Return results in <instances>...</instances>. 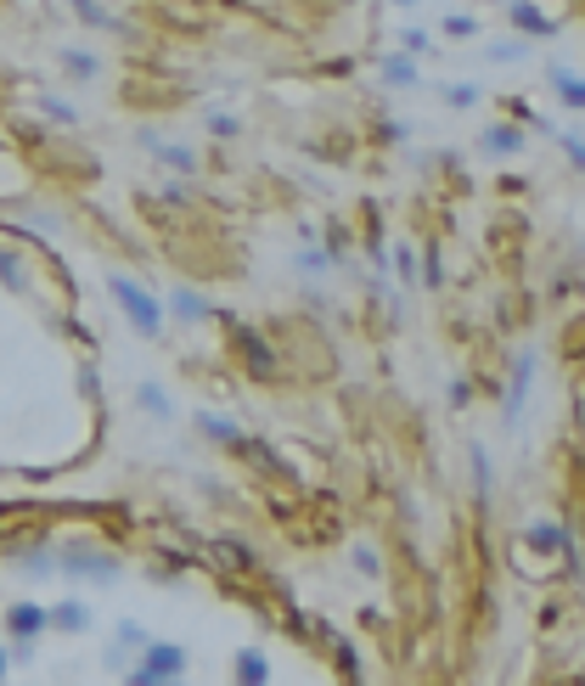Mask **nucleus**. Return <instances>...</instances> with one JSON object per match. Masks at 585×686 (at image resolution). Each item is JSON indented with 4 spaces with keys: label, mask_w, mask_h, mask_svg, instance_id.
<instances>
[{
    "label": "nucleus",
    "mask_w": 585,
    "mask_h": 686,
    "mask_svg": "<svg viewBox=\"0 0 585 686\" xmlns=\"http://www.w3.org/2000/svg\"><path fill=\"white\" fill-rule=\"evenodd\" d=\"M220 321L231 326L225 332V350H231V361H236V372H248L254 383H282V350L260 332V326H248V321H236V315H225L220 310Z\"/></svg>",
    "instance_id": "obj_1"
},
{
    "label": "nucleus",
    "mask_w": 585,
    "mask_h": 686,
    "mask_svg": "<svg viewBox=\"0 0 585 686\" xmlns=\"http://www.w3.org/2000/svg\"><path fill=\"white\" fill-rule=\"evenodd\" d=\"M108 299L119 304V315H124L141 337H158V332H163V315H170V310H163V304H158V293H147L135 276L113 271V276H108Z\"/></svg>",
    "instance_id": "obj_2"
},
{
    "label": "nucleus",
    "mask_w": 585,
    "mask_h": 686,
    "mask_svg": "<svg viewBox=\"0 0 585 686\" xmlns=\"http://www.w3.org/2000/svg\"><path fill=\"white\" fill-rule=\"evenodd\" d=\"M57 574H62V579L113 585V579H119V557H113L108 546H91V541H62V546H57Z\"/></svg>",
    "instance_id": "obj_3"
},
{
    "label": "nucleus",
    "mask_w": 585,
    "mask_h": 686,
    "mask_svg": "<svg viewBox=\"0 0 585 686\" xmlns=\"http://www.w3.org/2000/svg\"><path fill=\"white\" fill-rule=\"evenodd\" d=\"M181 675H186V647L181 642H147L141 664L124 669L130 686H163V680H181Z\"/></svg>",
    "instance_id": "obj_4"
},
{
    "label": "nucleus",
    "mask_w": 585,
    "mask_h": 686,
    "mask_svg": "<svg viewBox=\"0 0 585 686\" xmlns=\"http://www.w3.org/2000/svg\"><path fill=\"white\" fill-rule=\"evenodd\" d=\"M0 625H7V647H12V658H29L34 642L51 630V603H12Z\"/></svg>",
    "instance_id": "obj_5"
},
{
    "label": "nucleus",
    "mask_w": 585,
    "mask_h": 686,
    "mask_svg": "<svg viewBox=\"0 0 585 686\" xmlns=\"http://www.w3.org/2000/svg\"><path fill=\"white\" fill-rule=\"evenodd\" d=\"M0 293H34V271H29V236L23 242H0Z\"/></svg>",
    "instance_id": "obj_6"
},
{
    "label": "nucleus",
    "mask_w": 585,
    "mask_h": 686,
    "mask_svg": "<svg viewBox=\"0 0 585 686\" xmlns=\"http://www.w3.org/2000/svg\"><path fill=\"white\" fill-rule=\"evenodd\" d=\"M12 568H18L23 579H51V574H57V546H51L46 535H29V541L12 546Z\"/></svg>",
    "instance_id": "obj_7"
},
{
    "label": "nucleus",
    "mask_w": 585,
    "mask_h": 686,
    "mask_svg": "<svg viewBox=\"0 0 585 686\" xmlns=\"http://www.w3.org/2000/svg\"><path fill=\"white\" fill-rule=\"evenodd\" d=\"M163 310H170L181 326H203V321H220V304L214 299H203L198 287H175L170 293V304H163Z\"/></svg>",
    "instance_id": "obj_8"
},
{
    "label": "nucleus",
    "mask_w": 585,
    "mask_h": 686,
    "mask_svg": "<svg viewBox=\"0 0 585 686\" xmlns=\"http://www.w3.org/2000/svg\"><path fill=\"white\" fill-rule=\"evenodd\" d=\"M192 422H198V434H203L214 451H236V445L248 440V427H242V422H231L225 411H198Z\"/></svg>",
    "instance_id": "obj_9"
},
{
    "label": "nucleus",
    "mask_w": 585,
    "mask_h": 686,
    "mask_svg": "<svg viewBox=\"0 0 585 686\" xmlns=\"http://www.w3.org/2000/svg\"><path fill=\"white\" fill-rule=\"evenodd\" d=\"M97 625L91 603H79V596H62V603H51V630L57 636H85Z\"/></svg>",
    "instance_id": "obj_10"
},
{
    "label": "nucleus",
    "mask_w": 585,
    "mask_h": 686,
    "mask_svg": "<svg viewBox=\"0 0 585 686\" xmlns=\"http://www.w3.org/2000/svg\"><path fill=\"white\" fill-rule=\"evenodd\" d=\"M513 29H518L524 40H552L563 23H557V18H546L541 7H529V0H518V7H513Z\"/></svg>",
    "instance_id": "obj_11"
},
{
    "label": "nucleus",
    "mask_w": 585,
    "mask_h": 686,
    "mask_svg": "<svg viewBox=\"0 0 585 686\" xmlns=\"http://www.w3.org/2000/svg\"><path fill=\"white\" fill-rule=\"evenodd\" d=\"M529 372H535V355L524 350V355H518V366H513V389H507V405H501V416H507V427H518V411H524V400H529Z\"/></svg>",
    "instance_id": "obj_12"
},
{
    "label": "nucleus",
    "mask_w": 585,
    "mask_h": 686,
    "mask_svg": "<svg viewBox=\"0 0 585 686\" xmlns=\"http://www.w3.org/2000/svg\"><path fill=\"white\" fill-rule=\"evenodd\" d=\"M416 79H423V73H416V57H411V51L383 57V84H389V91H411Z\"/></svg>",
    "instance_id": "obj_13"
},
{
    "label": "nucleus",
    "mask_w": 585,
    "mask_h": 686,
    "mask_svg": "<svg viewBox=\"0 0 585 686\" xmlns=\"http://www.w3.org/2000/svg\"><path fill=\"white\" fill-rule=\"evenodd\" d=\"M152 158L170 169V175H198L203 169V158L192 152V147H181V141H170V147H152Z\"/></svg>",
    "instance_id": "obj_14"
},
{
    "label": "nucleus",
    "mask_w": 585,
    "mask_h": 686,
    "mask_svg": "<svg viewBox=\"0 0 585 686\" xmlns=\"http://www.w3.org/2000/svg\"><path fill=\"white\" fill-rule=\"evenodd\" d=\"M62 73H68L73 84H91V79H102V57L79 51V46H68V51H62Z\"/></svg>",
    "instance_id": "obj_15"
},
{
    "label": "nucleus",
    "mask_w": 585,
    "mask_h": 686,
    "mask_svg": "<svg viewBox=\"0 0 585 686\" xmlns=\"http://www.w3.org/2000/svg\"><path fill=\"white\" fill-rule=\"evenodd\" d=\"M546 79H552V91H557L568 108H585V79H579V73H568V68H546Z\"/></svg>",
    "instance_id": "obj_16"
},
{
    "label": "nucleus",
    "mask_w": 585,
    "mask_h": 686,
    "mask_svg": "<svg viewBox=\"0 0 585 686\" xmlns=\"http://www.w3.org/2000/svg\"><path fill=\"white\" fill-rule=\"evenodd\" d=\"M135 405H141L147 416H158V422H170V416H175V400L163 394L158 383H141V389H135Z\"/></svg>",
    "instance_id": "obj_17"
},
{
    "label": "nucleus",
    "mask_w": 585,
    "mask_h": 686,
    "mask_svg": "<svg viewBox=\"0 0 585 686\" xmlns=\"http://www.w3.org/2000/svg\"><path fill=\"white\" fill-rule=\"evenodd\" d=\"M231 675H236V680H271V658L254 653V647H242L236 664H231Z\"/></svg>",
    "instance_id": "obj_18"
},
{
    "label": "nucleus",
    "mask_w": 585,
    "mask_h": 686,
    "mask_svg": "<svg viewBox=\"0 0 585 686\" xmlns=\"http://www.w3.org/2000/svg\"><path fill=\"white\" fill-rule=\"evenodd\" d=\"M416 265H423V287H445V260H440V242H423V253H416Z\"/></svg>",
    "instance_id": "obj_19"
},
{
    "label": "nucleus",
    "mask_w": 585,
    "mask_h": 686,
    "mask_svg": "<svg viewBox=\"0 0 585 686\" xmlns=\"http://www.w3.org/2000/svg\"><path fill=\"white\" fill-rule=\"evenodd\" d=\"M147 642H152V636H147L135 619H119V625H113V647H108V658H119V653H130V647H147Z\"/></svg>",
    "instance_id": "obj_20"
},
{
    "label": "nucleus",
    "mask_w": 585,
    "mask_h": 686,
    "mask_svg": "<svg viewBox=\"0 0 585 686\" xmlns=\"http://www.w3.org/2000/svg\"><path fill=\"white\" fill-rule=\"evenodd\" d=\"M68 12H79V23H91V29H113V18H108L102 0H68Z\"/></svg>",
    "instance_id": "obj_21"
},
{
    "label": "nucleus",
    "mask_w": 585,
    "mask_h": 686,
    "mask_svg": "<svg viewBox=\"0 0 585 686\" xmlns=\"http://www.w3.org/2000/svg\"><path fill=\"white\" fill-rule=\"evenodd\" d=\"M484 147L490 152H524V135L513 124H495V130H484Z\"/></svg>",
    "instance_id": "obj_22"
},
{
    "label": "nucleus",
    "mask_w": 585,
    "mask_h": 686,
    "mask_svg": "<svg viewBox=\"0 0 585 686\" xmlns=\"http://www.w3.org/2000/svg\"><path fill=\"white\" fill-rule=\"evenodd\" d=\"M40 113H46L51 124H62V130H73V124H79V108H73V102H62V97H40Z\"/></svg>",
    "instance_id": "obj_23"
},
{
    "label": "nucleus",
    "mask_w": 585,
    "mask_h": 686,
    "mask_svg": "<svg viewBox=\"0 0 585 686\" xmlns=\"http://www.w3.org/2000/svg\"><path fill=\"white\" fill-rule=\"evenodd\" d=\"M524 541L541 546V552H563V546H568V535H563L557 524H535V529H524Z\"/></svg>",
    "instance_id": "obj_24"
},
{
    "label": "nucleus",
    "mask_w": 585,
    "mask_h": 686,
    "mask_svg": "<svg viewBox=\"0 0 585 686\" xmlns=\"http://www.w3.org/2000/svg\"><path fill=\"white\" fill-rule=\"evenodd\" d=\"M389 260H394V271H400L405 287H423V271H416V248H394Z\"/></svg>",
    "instance_id": "obj_25"
},
{
    "label": "nucleus",
    "mask_w": 585,
    "mask_h": 686,
    "mask_svg": "<svg viewBox=\"0 0 585 686\" xmlns=\"http://www.w3.org/2000/svg\"><path fill=\"white\" fill-rule=\"evenodd\" d=\"M293 265H299V271H310V276H326L339 260H332L326 248H299V260H293Z\"/></svg>",
    "instance_id": "obj_26"
},
{
    "label": "nucleus",
    "mask_w": 585,
    "mask_h": 686,
    "mask_svg": "<svg viewBox=\"0 0 585 686\" xmlns=\"http://www.w3.org/2000/svg\"><path fill=\"white\" fill-rule=\"evenodd\" d=\"M79 394H85V400H102V377H97V361H79Z\"/></svg>",
    "instance_id": "obj_27"
},
{
    "label": "nucleus",
    "mask_w": 585,
    "mask_h": 686,
    "mask_svg": "<svg viewBox=\"0 0 585 686\" xmlns=\"http://www.w3.org/2000/svg\"><path fill=\"white\" fill-rule=\"evenodd\" d=\"M326 253H332V260H344V253H350V225H339V220L326 225Z\"/></svg>",
    "instance_id": "obj_28"
},
{
    "label": "nucleus",
    "mask_w": 585,
    "mask_h": 686,
    "mask_svg": "<svg viewBox=\"0 0 585 686\" xmlns=\"http://www.w3.org/2000/svg\"><path fill=\"white\" fill-rule=\"evenodd\" d=\"M445 102H451V108H473V102H478V84H451Z\"/></svg>",
    "instance_id": "obj_29"
},
{
    "label": "nucleus",
    "mask_w": 585,
    "mask_h": 686,
    "mask_svg": "<svg viewBox=\"0 0 585 686\" xmlns=\"http://www.w3.org/2000/svg\"><path fill=\"white\" fill-rule=\"evenodd\" d=\"M209 130H214V135H220V141H231V135H236V130H242V124H236V119H231V113H209Z\"/></svg>",
    "instance_id": "obj_30"
},
{
    "label": "nucleus",
    "mask_w": 585,
    "mask_h": 686,
    "mask_svg": "<svg viewBox=\"0 0 585 686\" xmlns=\"http://www.w3.org/2000/svg\"><path fill=\"white\" fill-rule=\"evenodd\" d=\"M355 568H361V574H372V579H377V574H383V557H377V552H372V546H361V552H355Z\"/></svg>",
    "instance_id": "obj_31"
},
{
    "label": "nucleus",
    "mask_w": 585,
    "mask_h": 686,
    "mask_svg": "<svg viewBox=\"0 0 585 686\" xmlns=\"http://www.w3.org/2000/svg\"><path fill=\"white\" fill-rule=\"evenodd\" d=\"M490 57H495V62H513V57H524V34H518V40H501V46H490Z\"/></svg>",
    "instance_id": "obj_32"
},
{
    "label": "nucleus",
    "mask_w": 585,
    "mask_h": 686,
    "mask_svg": "<svg viewBox=\"0 0 585 686\" xmlns=\"http://www.w3.org/2000/svg\"><path fill=\"white\" fill-rule=\"evenodd\" d=\"M557 141H563L568 163H574V169H585V141H579V135H557Z\"/></svg>",
    "instance_id": "obj_33"
},
{
    "label": "nucleus",
    "mask_w": 585,
    "mask_h": 686,
    "mask_svg": "<svg viewBox=\"0 0 585 686\" xmlns=\"http://www.w3.org/2000/svg\"><path fill=\"white\" fill-rule=\"evenodd\" d=\"M400 40H405V51H411V57H416V51H428V29H405Z\"/></svg>",
    "instance_id": "obj_34"
},
{
    "label": "nucleus",
    "mask_w": 585,
    "mask_h": 686,
    "mask_svg": "<svg viewBox=\"0 0 585 686\" xmlns=\"http://www.w3.org/2000/svg\"><path fill=\"white\" fill-rule=\"evenodd\" d=\"M445 34H456V40H462V34H478V18H451Z\"/></svg>",
    "instance_id": "obj_35"
},
{
    "label": "nucleus",
    "mask_w": 585,
    "mask_h": 686,
    "mask_svg": "<svg viewBox=\"0 0 585 686\" xmlns=\"http://www.w3.org/2000/svg\"><path fill=\"white\" fill-rule=\"evenodd\" d=\"M12 675V647H0V680Z\"/></svg>",
    "instance_id": "obj_36"
},
{
    "label": "nucleus",
    "mask_w": 585,
    "mask_h": 686,
    "mask_svg": "<svg viewBox=\"0 0 585 686\" xmlns=\"http://www.w3.org/2000/svg\"><path fill=\"white\" fill-rule=\"evenodd\" d=\"M394 7H416V0H394Z\"/></svg>",
    "instance_id": "obj_37"
}]
</instances>
